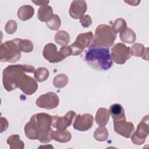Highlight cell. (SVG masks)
Wrapping results in <instances>:
<instances>
[{
    "mask_svg": "<svg viewBox=\"0 0 149 149\" xmlns=\"http://www.w3.org/2000/svg\"><path fill=\"white\" fill-rule=\"evenodd\" d=\"M148 51V48H145L144 46L140 43H135L134 44L131 48L130 52L132 55H133L136 57H141L144 59L145 55V52H147Z\"/></svg>",
    "mask_w": 149,
    "mask_h": 149,
    "instance_id": "24",
    "label": "cell"
},
{
    "mask_svg": "<svg viewBox=\"0 0 149 149\" xmlns=\"http://www.w3.org/2000/svg\"><path fill=\"white\" fill-rule=\"evenodd\" d=\"M6 143L11 149H23L24 148V143L20 139L19 134L10 135L8 137Z\"/></svg>",
    "mask_w": 149,
    "mask_h": 149,
    "instance_id": "22",
    "label": "cell"
},
{
    "mask_svg": "<svg viewBox=\"0 0 149 149\" xmlns=\"http://www.w3.org/2000/svg\"><path fill=\"white\" fill-rule=\"evenodd\" d=\"M76 116V113L73 111H68L64 116H52V126L54 128L64 130L72 125L73 118Z\"/></svg>",
    "mask_w": 149,
    "mask_h": 149,
    "instance_id": "11",
    "label": "cell"
},
{
    "mask_svg": "<svg viewBox=\"0 0 149 149\" xmlns=\"http://www.w3.org/2000/svg\"><path fill=\"white\" fill-rule=\"evenodd\" d=\"M110 115L112 116L113 121L126 119L125 109L122 105L118 103L112 104L109 109Z\"/></svg>",
    "mask_w": 149,
    "mask_h": 149,
    "instance_id": "16",
    "label": "cell"
},
{
    "mask_svg": "<svg viewBox=\"0 0 149 149\" xmlns=\"http://www.w3.org/2000/svg\"><path fill=\"white\" fill-rule=\"evenodd\" d=\"M34 9L33 6L25 5L20 6L17 13V17L22 21H26L30 19L34 15Z\"/></svg>",
    "mask_w": 149,
    "mask_h": 149,
    "instance_id": "17",
    "label": "cell"
},
{
    "mask_svg": "<svg viewBox=\"0 0 149 149\" xmlns=\"http://www.w3.org/2000/svg\"><path fill=\"white\" fill-rule=\"evenodd\" d=\"M54 40L59 45L66 46L70 41V36L66 31L61 30L55 34Z\"/></svg>",
    "mask_w": 149,
    "mask_h": 149,
    "instance_id": "23",
    "label": "cell"
},
{
    "mask_svg": "<svg viewBox=\"0 0 149 149\" xmlns=\"http://www.w3.org/2000/svg\"><path fill=\"white\" fill-rule=\"evenodd\" d=\"M46 24L49 29L54 31L59 30L61 25V20L58 15L54 14L52 17L46 22Z\"/></svg>",
    "mask_w": 149,
    "mask_h": 149,
    "instance_id": "29",
    "label": "cell"
},
{
    "mask_svg": "<svg viewBox=\"0 0 149 149\" xmlns=\"http://www.w3.org/2000/svg\"><path fill=\"white\" fill-rule=\"evenodd\" d=\"M8 122L7 119L3 117H1V133L5 131L8 127Z\"/></svg>",
    "mask_w": 149,
    "mask_h": 149,
    "instance_id": "34",
    "label": "cell"
},
{
    "mask_svg": "<svg viewBox=\"0 0 149 149\" xmlns=\"http://www.w3.org/2000/svg\"><path fill=\"white\" fill-rule=\"evenodd\" d=\"M80 23L83 28H87L91 25L92 20L89 15H86L80 19Z\"/></svg>",
    "mask_w": 149,
    "mask_h": 149,
    "instance_id": "32",
    "label": "cell"
},
{
    "mask_svg": "<svg viewBox=\"0 0 149 149\" xmlns=\"http://www.w3.org/2000/svg\"><path fill=\"white\" fill-rule=\"evenodd\" d=\"M53 9L49 5L40 6L38 10L37 17L42 22H47L53 16Z\"/></svg>",
    "mask_w": 149,
    "mask_h": 149,
    "instance_id": "19",
    "label": "cell"
},
{
    "mask_svg": "<svg viewBox=\"0 0 149 149\" xmlns=\"http://www.w3.org/2000/svg\"><path fill=\"white\" fill-rule=\"evenodd\" d=\"M59 104V98L58 95L52 91L40 95L36 101V104L38 107L48 110L56 108Z\"/></svg>",
    "mask_w": 149,
    "mask_h": 149,
    "instance_id": "9",
    "label": "cell"
},
{
    "mask_svg": "<svg viewBox=\"0 0 149 149\" xmlns=\"http://www.w3.org/2000/svg\"><path fill=\"white\" fill-rule=\"evenodd\" d=\"M87 9L85 1H73L69 10L70 17L74 19H80Z\"/></svg>",
    "mask_w": 149,
    "mask_h": 149,
    "instance_id": "15",
    "label": "cell"
},
{
    "mask_svg": "<svg viewBox=\"0 0 149 149\" xmlns=\"http://www.w3.org/2000/svg\"><path fill=\"white\" fill-rule=\"evenodd\" d=\"M81 58L89 66L99 71L109 70L113 65L109 48L93 45L84 51Z\"/></svg>",
    "mask_w": 149,
    "mask_h": 149,
    "instance_id": "2",
    "label": "cell"
},
{
    "mask_svg": "<svg viewBox=\"0 0 149 149\" xmlns=\"http://www.w3.org/2000/svg\"><path fill=\"white\" fill-rule=\"evenodd\" d=\"M31 2L35 3L36 5L40 6L48 5V4L49 2V1H33V0L31 1Z\"/></svg>",
    "mask_w": 149,
    "mask_h": 149,
    "instance_id": "35",
    "label": "cell"
},
{
    "mask_svg": "<svg viewBox=\"0 0 149 149\" xmlns=\"http://www.w3.org/2000/svg\"><path fill=\"white\" fill-rule=\"evenodd\" d=\"M18 45L20 51L26 53H30L34 49L33 42L27 39L18 38Z\"/></svg>",
    "mask_w": 149,
    "mask_h": 149,
    "instance_id": "28",
    "label": "cell"
},
{
    "mask_svg": "<svg viewBox=\"0 0 149 149\" xmlns=\"http://www.w3.org/2000/svg\"><path fill=\"white\" fill-rule=\"evenodd\" d=\"M52 116L46 113L33 115L24 127L26 137L30 140H37L41 143H48L53 139L54 130L51 127Z\"/></svg>",
    "mask_w": 149,
    "mask_h": 149,
    "instance_id": "1",
    "label": "cell"
},
{
    "mask_svg": "<svg viewBox=\"0 0 149 149\" xmlns=\"http://www.w3.org/2000/svg\"><path fill=\"white\" fill-rule=\"evenodd\" d=\"M52 83L55 87L58 88H63L68 83V77L64 73H59L54 77Z\"/></svg>",
    "mask_w": 149,
    "mask_h": 149,
    "instance_id": "25",
    "label": "cell"
},
{
    "mask_svg": "<svg viewBox=\"0 0 149 149\" xmlns=\"http://www.w3.org/2000/svg\"><path fill=\"white\" fill-rule=\"evenodd\" d=\"M94 118L92 115L90 113L79 114L76 116L73 127V129L80 132H85L88 130L93 125Z\"/></svg>",
    "mask_w": 149,
    "mask_h": 149,
    "instance_id": "10",
    "label": "cell"
},
{
    "mask_svg": "<svg viewBox=\"0 0 149 149\" xmlns=\"http://www.w3.org/2000/svg\"><path fill=\"white\" fill-rule=\"evenodd\" d=\"M94 36L92 31L79 34L75 41L70 45L72 50V55L76 56L81 54L84 48L93 45Z\"/></svg>",
    "mask_w": 149,
    "mask_h": 149,
    "instance_id": "6",
    "label": "cell"
},
{
    "mask_svg": "<svg viewBox=\"0 0 149 149\" xmlns=\"http://www.w3.org/2000/svg\"><path fill=\"white\" fill-rule=\"evenodd\" d=\"M35 79L38 82H43L45 81L49 77V72L47 68L45 67H40L36 70L34 73Z\"/></svg>",
    "mask_w": 149,
    "mask_h": 149,
    "instance_id": "27",
    "label": "cell"
},
{
    "mask_svg": "<svg viewBox=\"0 0 149 149\" xmlns=\"http://www.w3.org/2000/svg\"><path fill=\"white\" fill-rule=\"evenodd\" d=\"M34 66L29 65H11L5 68L2 73V83L4 88L8 92L12 91L17 87L22 78L26 73L36 72Z\"/></svg>",
    "mask_w": 149,
    "mask_h": 149,
    "instance_id": "3",
    "label": "cell"
},
{
    "mask_svg": "<svg viewBox=\"0 0 149 149\" xmlns=\"http://www.w3.org/2000/svg\"><path fill=\"white\" fill-rule=\"evenodd\" d=\"M110 113L108 109L105 108H100L96 112L95 120L100 126H105L109 119Z\"/></svg>",
    "mask_w": 149,
    "mask_h": 149,
    "instance_id": "18",
    "label": "cell"
},
{
    "mask_svg": "<svg viewBox=\"0 0 149 149\" xmlns=\"http://www.w3.org/2000/svg\"><path fill=\"white\" fill-rule=\"evenodd\" d=\"M116 37L117 34L113 32L111 26L105 24H100L95 30L93 45L109 48L113 44Z\"/></svg>",
    "mask_w": 149,
    "mask_h": 149,
    "instance_id": "4",
    "label": "cell"
},
{
    "mask_svg": "<svg viewBox=\"0 0 149 149\" xmlns=\"http://www.w3.org/2000/svg\"><path fill=\"white\" fill-rule=\"evenodd\" d=\"M119 37L122 42L127 44L133 43L136 40L134 31L127 27L119 33Z\"/></svg>",
    "mask_w": 149,
    "mask_h": 149,
    "instance_id": "21",
    "label": "cell"
},
{
    "mask_svg": "<svg viewBox=\"0 0 149 149\" xmlns=\"http://www.w3.org/2000/svg\"><path fill=\"white\" fill-rule=\"evenodd\" d=\"M72 139L71 133L67 130H60L54 131L53 133V139L56 141L61 143H68Z\"/></svg>",
    "mask_w": 149,
    "mask_h": 149,
    "instance_id": "20",
    "label": "cell"
},
{
    "mask_svg": "<svg viewBox=\"0 0 149 149\" xmlns=\"http://www.w3.org/2000/svg\"><path fill=\"white\" fill-rule=\"evenodd\" d=\"M21 51L18 45V38L6 41L0 46V61L15 63L21 58Z\"/></svg>",
    "mask_w": 149,
    "mask_h": 149,
    "instance_id": "5",
    "label": "cell"
},
{
    "mask_svg": "<svg viewBox=\"0 0 149 149\" xmlns=\"http://www.w3.org/2000/svg\"><path fill=\"white\" fill-rule=\"evenodd\" d=\"M38 84L36 79L25 74L20 80L19 88L25 94L30 95L36 92L38 89Z\"/></svg>",
    "mask_w": 149,
    "mask_h": 149,
    "instance_id": "14",
    "label": "cell"
},
{
    "mask_svg": "<svg viewBox=\"0 0 149 149\" xmlns=\"http://www.w3.org/2000/svg\"><path fill=\"white\" fill-rule=\"evenodd\" d=\"M42 55L50 63H58L65 59L53 43H48L44 46Z\"/></svg>",
    "mask_w": 149,
    "mask_h": 149,
    "instance_id": "13",
    "label": "cell"
},
{
    "mask_svg": "<svg viewBox=\"0 0 149 149\" xmlns=\"http://www.w3.org/2000/svg\"><path fill=\"white\" fill-rule=\"evenodd\" d=\"M113 129L116 133L128 139L134 131V126L132 122H126V119H123L113 121Z\"/></svg>",
    "mask_w": 149,
    "mask_h": 149,
    "instance_id": "12",
    "label": "cell"
},
{
    "mask_svg": "<svg viewBox=\"0 0 149 149\" xmlns=\"http://www.w3.org/2000/svg\"><path fill=\"white\" fill-rule=\"evenodd\" d=\"M59 51L65 59L70 55H72V50L69 45L62 47Z\"/></svg>",
    "mask_w": 149,
    "mask_h": 149,
    "instance_id": "33",
    "label": "cell"
},
{
    "mask_svg": "<svg viewBox=\"0 0 149 149\" xmlns=\"http://www.w3.org/2000/svg\"><path fill=\"white\" fill-rule=\"evenodd\" d=\"M94 138L98 141H104L108 138L109 133L107 129L105 126L97 127L94 132Z\"/></svg>",
    "mask_w": 149,
    "mask_h": 149,
    "instance_id": "26",
    "label": "cell"
},
{
    "mask_svg": "<svg viewBox=\"0 0 149 149\" xmlns=\"http://www.w3.org/2000/svg\"><path fill=\"white\" fill-rule=\"evenodd\" d=\"M149 133L148 115L144 116L137 126L136 131L131 136L132 143L139 146L144 143Z\"/></svg>",
    "mask_w": 149,
    "mask_h": 149,
    "instance_id": "8",
    "label": "cell"
},
{
    "mask_svg": "<svg viewBox=\"0 0 149 149\" xmlns=\"http://www.w3.org/2000/svg\"><path fill=\"white\" fill-rule=\"evenodd\" d=\"M132 56L130 47L123 43L115 44L111 48V57L116 64L123 65Z\"/></svg>",
    "mask_w": 149,
    "mask_h": 149,
    "instance_id": "7",
    "label": "cell"
},
{
    "mask_svg": "<svg viewBox=\"0 0 149 149\" xmlns=\"http://www.w3.org/2000/svg\"><path fill=\"white\" fill-rule=\"evenodd\" d=\"M126 27L127 23L123 18H118L116 20H115L112 26V30L116 34L118 33H120Z\"/></svg>",
    "mask_w": 149,
    "mask_h": 149,
    "instance_id": "30",
    "label": "cell"
},
{
    "mask_svg": "<svg viewBox=\"0 0 149 149\" xmlns=\"http://www.w3.org/2000/svg\"><path fill=\"white\" fill-rule=\"evenodd\" d=\"M17 28V22L14 20H8L5 26V30L8 34H13L15 33Z\"/></svg>",
    "mask_w": 149,
    "mask_h": 149,
    "instance_id": "31",
    "label": "cell"
}]
</instances>
